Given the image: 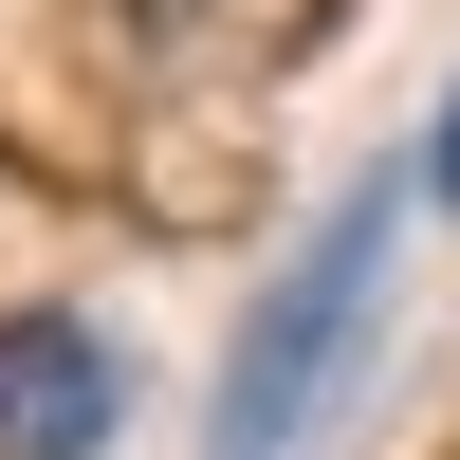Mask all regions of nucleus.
<instances>
[{
    "mask_svg": "<svg viewBox=\"0 0 460 460\" xmlns=\"http://www.w3.org/2000/svg\"><path fill=\"white\" fill-rule=\"evenodd\" d=\"M387 258H405V166H368L350 203L258 277L240 350H221V405H203V460H314V442H332L368 332H387Z\"/></svg>",
    "mask_w": 460,
    "mask_h": 460,
    "instance_id": "nucleus-1",
    "label": "nucleus"
},
{
    "mask_svg": "<svg viewBox=\"0 0 460 460\" xmlns=\"http://www.w3.org/2000/svg\"><path fill=\"white\" fill-rule=\"evenodd\" d=\"M111 424H129V350L56 295H19L0 314V460H111Z\"/></svg>",
    "mask_w": 460,
    "mask_h": 460,
    "instance_id": "nucleus-2",
    "label": "nucleus"
},
{
    "mask_svg": "<svg viewBox=\"0 0 460 460\" xmlns=\"http://www.w3.org/2000/svg\"><path fill=\"white\" fill-rule=\"evenodd\" d=\"M424 203H460V93H442V129H424Z\"/></svg>",
    "mask_w": 460,
    "mask_h": 460,
    "instance_id": "nucleus-3",
    "label": "nucleus"
}]
</instances>
